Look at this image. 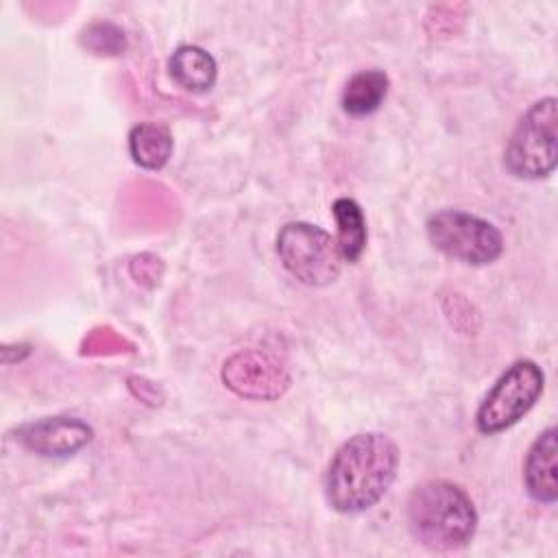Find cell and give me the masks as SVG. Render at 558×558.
<instances>
[{"mask_svg": "<svg viewBox=\"0 0 558 558\" xmlns=\"http://www.w3.org/2000/svg\"><path fill=\"white\" fill-rule=\"evenodd\" d=\"M425 231L436 251L469 266L493 264L504 253L501 231L486 218L464 209H438L429 214Z\"/></svg>", "mask_w": 558, "mask_h": 558, "instance_id": "5b68a950", "label": "cell"}, {"mask_svg": "<svg viewBox=\"0 0 558 558\" xmlns=\"http://www.w3.org/2000/svg\"><path fill=\"white\" fill-rule=\"evenodd\" d=\"M15 438L37 456L68 458L92 442L94 429L76 416H46L20 425Z\"/></svg>", "mask_w": 558, "mask_h": 558, "instance_id": "ba28073f", "label": "cell"}, {"mask_svg": "<svg viewBox=\"0 0 558 558\" xmlns=\"http://www.w3.org/2000/svg\"><path fill=\"white\" fill-rule=\"evenodd\" d=\"M81 41L85 48H89L98 54H120L126 46L124 31L120 26H116L113 22L89 24L81 35Z\"/></svg>", "mask_w": 558, "mask_h": 558, "instance_id": "5bb4252c", "label": "cell"}, {"mask_svg": "<svg viewBox=\"0 0 558 558\" xmlns=\"http://www.w3.org/2000/svg\"><path fill=\"white\" fill-rule=\"evenodd\" d=\"M279 262L303 286L325 288L333 283L342 270V255L336 238L318 225L305 220L286 222L275 242Z\"/></svg>", "mask_w": 558, "mask_h": 558, "instance_id": "277c9868", "label": "cell"}, {"mask_svg": "<svg viewBox=\"0 0 558 558\" xmlns=\"http://www.w3.org/2000/svg\"><path fill=\"white\" fill-rule=\"evenodd\" d=\"M405 517L414 541L432 551L462 549L477 530V512L471 497L449 480L418 484L408 497Z\"/></svg>", "mask_w": 558, "mask_h": 558, "instance_id": "7a4b0ae2", "label": "cell"}, {"mask_svg": "<svg viewBox=\"0 0 558 558\" xmlns=\"http://www.w3.org/2000/svg\"><path fill=\"white\" fill-rule=\"evenodd\" d=\"M222 381L246 399H277L290 384L286 366L257 349L233 353L222 364Z\"/></svg>", "mask_w": 558, "mask_h": 558, "instance_id": "52a82bcc", "label": "cell"}, {"mask_svg": "<svg viewBox=\"0 0 558 558\" xmlns=\"http://www.w3.org/2000/svg\"><path fill=\"white\" fill-rule=\"evenodd\" d=\"M545 373L532 360L512 362L482 399L475 412L477 432L493 436L519 423L541 399Z\"/></svg>", "mask_w": 558, "mask_h": 558, "instance_id": "8992f818", "label": "cell"}, {"mask_svg": "<svg viewBox=\"0 0 558 558\" xmlns=\"http://www.w3.org/2000/svg\"><path fill=\"white\" fill-rule=\"evenodd\" d=\"M523 482L527 495L545 506L558 499V432L547 427L530 445L523 462Z\"/></svg>", "mask_w": 558, "mask_h": 558, "instance_id": "9c48e42d", "label": "cell"}, {"mask_svg": "<svg viewBox=\"0 0 558 558\" xmlns=\"http://www.w3.org/2000/svg\"><path fill=\"white\" fill-rule=\"evenodd\" d=\"M388 74L379 68H368V70H357L355 74L349 76V81L342 87L340 105L342 111L351 118H366L375 113L386 96H388Z\"/></svg>", "mask_w": 558, "mask_h": 558, "instance_id": "8fae6325", "label": "cell"}, {"mask_svg": "<svg viewBox=\"0 0 558 558\" xmlns=\"http://www.w3.org/2000/svg\"><path fill=\"white\" fill-rule=\"evenodd\" d=\"M331 214H333V220L338 227V233H336L338 251L344 262L355 264L362 257V253L366 248V238H368L364 211L353 198L340 196L333 201Z\"/></svg>", "mask_w": 558, "mask_h": 558, "instance_id": "4fadbf2b", "label": "cell"}, {"mask_svg": "<svg viewBox=\"0 0 558 558\" xmlns=\"http://www.w3.org/2000/svg\"><path fill=\"white\" fill-rule=\"evenodd\" d=\"M170 78L190 94H205L218 76L216 59L201 46L183 44L168 59Z\"/></svg>", "mask_w": 558, "mask_h": 558, "instance_id": "30bf717a", "label": "cell"}, {"mask_svg": "<svg viewBox=\"0 0 558 558\" xmlns=\"http://www.w3.org/2000/svg\"><path fill=\"white\" fill-rule=\"evenodd\" d=\"M172 148L174 140L163 122H140L129 131V155L144 170H161Z\"/></svg>", "mask_w": 558, "mask_h": 558, "instance_id": "7c38bea8", "label": "cell"}, {"mask_svg": "<svg viewBox=\"0 0 558 558\" xmlns=\"http://www.w3.org/2000/svg\"><path fill=\"white\" fill-rule=\"evenodd\" d=\"M399 469V447L381 432H362L344 440L331 456L323 490L327 504L342 514L373 508L392 486Z\"/></svg>", "mask_w": 558, "mask_h": 558, "instance_id": "6da1fadb", "label": "cell"}, {"mask_svg": "<svg viewBox=\"0 0 558 558\" xmlns=\"http://www.w3.org/2000/svg\"><path fill=\"white\" fill-rule=\"evenodd\" d=\"M558 163V100L545 96L519 118L504 148L506 170L523 181L545 179Z\"/></svg>", "mask_w": 558, "mask_h": 558, "instance_id": "3957f363", "label": "cell"}]
</instances>
